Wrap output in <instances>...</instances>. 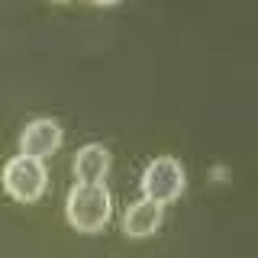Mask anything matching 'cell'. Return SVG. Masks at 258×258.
<instances>
[{
    "label": "cell",
    "mask_w": 258,
    "mask_h": 258,
    "mask_svg": "<svg viewBox=\"0 0 258 258\" xmlns=\"http://www.w3.org/2000/svg\"><path fill=\"white\" fill-rule=\"evenodd\" d=\"M94 4H100V7H113V4H119V0H94Z\"/></svg>",
    "instance_id": "52a82bcc"
},
{
    "label": "cell",
    "mask_w": 258,
    "mask_h": 258,
    "mask_svg": "<svg viewBox=\"0 0 258 258\" xmlns=\"http://www.w3.org/2000/svg\"><path fill=\"white\" fill-rule=\"evenodd\" d=\"M71 168H75L78 184H103V177L110 171V152L100 142H87L75 152Z\"/></svg>",
    "instance_id": "5b68a950"
},
{
    "label": "cell",
    "mask_w": 258,
    "mask_h": 258,
    "mask_svg": "<svg viewBox=\"0 0 258 258\" xmlns=\"http://www.w3.org/2000/svg\"><path fill=\"white\" fill-rule=\"evenodd\" d=\"M61 145V126L48 116H39L26 123V129L20 133V155L26 158H39L42 161L45 155H52L55 149Z\"/></svg>",
    "instance_id": "277c9868"
},
{
    "label": "cell",
    "mask_w": 258,
    "mask_h": 258,
    "mask_svg": "<svg viewBox=\"0 0 258 258\" xmlns=\"http://www.w3.org/2000/svg\"><path fill=\"white\" fill-rule=\"evenodd\" d=\"M184 184H187V174H184L181 161L171 158V155H158L142 171V197L158 204V207H165L184 194Z\"/></svg>",
    "instance_id": "7a4b0ae2"
},
{
    "label": "cell",
    "mask_w": 258,
    "mask_h": 258,
    "mask_svg": "<svg viewBox=\"0 0 258 258\" xmlns=\"http://www.w3.org/2000/svg\"><path fill=\"white\" fill-rule=\"evenodd\" d=\"M4 190L10 194L13 200L20 204H32L45 194V184H48V171L39 158H26V155H13L10 161L4 165Z\"/></svg>",
    "instance_id": "3957f363"
},
{
    "label": "cell",
    "mask_w": 258,
    "mask_h": 258,
    "mask_svg": "<svg viewBox=\"0 0 258 258\" xmlns=\"http://www.w3.org/2000/svg\"><path fill=\"white\" fill-rule=\"evenodd\" d=\"M161 220H165V207L152 204V200H136V204L126 207L123 213V232L133 239H142V236H152V232L161 226Z\"/></svg>",
    "instance_id": "8992f818"
},
{
    "label": "cell",
    "mask_w": 258,
    "mask_h": 258,
    "mask_svg": "<svg viewBox=\"0 0 258 258\" xmlns=\"http://www.w3.org/2000/svg\"><path fill=\"white\" fill-rule=\"evenodd\" d=\"M113 197L103 184H75L64 200V216L78 232H100L110 223Z\"/></svg>",
    "instance_id": "6da1fadb"
},
{
    "label": "cell",
    "mask_w": 258,
    "mask_h": 258,
    "mask_svg": "<svg viewBox=\"0 0 258 258\" xmlns=\"http://www.w3.org/2000/svg\"><path fill=\"white\" fill-rule=\"evenodd\" d=\"M58 4H64V0H58Z\"/></svg>",
    "instance_id": "ba28073f"
}]
</instances>
